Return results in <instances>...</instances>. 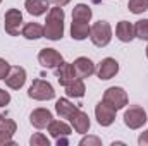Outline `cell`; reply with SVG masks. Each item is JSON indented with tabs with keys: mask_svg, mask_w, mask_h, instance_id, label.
Listing matches in <instances>:
<instances>
[{
	"mask_svg": "<svg viewBox=\"0 0 148 146\" xmlns=\"http://www.w3.org/2000/svg\"><path fill=\"white\" fill-rule=\"evenodd\" d=\"M53 5H57V7H64V5H67L71 0H50Z\"/></svg>",
	"mask_w": 148,
	"mask_h": 146,
	"instance_id": "obj_32",
	"label": "cell"
},
{
	"mask_svg": "<svg viewBox=\"0 0 148 146\" xmlns=\"http://www.w3.org/2000/svg\"><path fill=\"white\" fill-rule=\"evenodd\" d=\"M147 57H148V46H147Z\"/></svg>",
	"mask_w": 148,
	"mask_h": 146,
	"instance_id": "obj_34",
	"label": "cell"
},
{
	"mask_svg": "<svg viewBox=\"0 0 148 146\" xmlns=\"http://www.w3.org/2000/svg\"><path fill=\"white\" fill-rule=\"evenodd\" d=\"M9 102H10V95H9V91H5V89L0 88V107L9 105Z\"/></svg>",
	"mask_w": 148,
	"mask_h": 146,
	"instance_id": "obj_29",
	"label": "cell"
},
{
	"mask_svg": "<svg viewBox=\"0 0 148 146\" xmlns=\"http://www.w3.org/2000/svg\"><path fill=\"white\" fill-rule=\"evenodd\" d=\"M55 77H57V81L62 86H67L69 83H73L74 79H77L76 71H74V65L69 64V62H62L59 67H55Z\"/></svg>",
	"mask_w": 148,
	"mask_h": 146,
	"instance_id": "obj_12",
	"label": "cell"
},
{
	"mask_svg": "<svg viewBox=\"0 0 148 146\" xmlns=\"http://www.w3.org/2000/svg\"><path fill=\"white\" fill-rule=\"evenodd\" d=\"M138 145L140 146H148V131H143L138 138Z\"/></svg>",
	"mask_w": 148,
	"mask_h": 146,
	"instance_id": "obj_31",
	"label": "cell"
},
{
	"mask_svg": "<svg viewBox=\"0 0 148 146\" xmlns=\"http://www.w3.org/2000/svg\"><path fill=\"white\" fill-rule=\"evenodd\" d=\"M64 17H66V14H64L62 7L55 5V7L48 9L47 21H45V26H43V29H45L43 36L52 40V41L60 40V38L64 36Z\"/></svg>",
	"mask_w": 148,
	"mask_h": 146,
	"instance_id": "obj_1",
	"label": "cell"
},
{
	"mask_svg": "<svg viewBox=\"0 0 148 146\" xmlns=\"http://www.w3.org/2000/svg\"><path fill=\"white\" fill-rule=\"evenodd\" d=\"M21 35L26 38V40H38V38H43L45 29H43V26L38 24V23H28V24L23 26Z\"/></svg>",
	"mask_w": 148,
	"mask_h": 146,
	"instance_id": "obj_19",
	"label": "cell"
},
{
	"mask_svg": "<svg viewBox=\"0 0 148 146\" xmlns=\"http://www.w3.org/2000/svg\"><path fill=\"white\" fill-rule=\"evenodd\" d=\"M66 88V93H67V96H71V98H83L84 96V91H86V86H84V83H83V79H74L73 83H69L67 86H64Z\"/></svg>",
	"mask_w": 148,
	"mask_h": 146,
	"instance_id": "obj_21",
	"label": "cell"
},
{
	"mask_svg": "<svg viewBox=\"0 0 148 146\" xmlns=\"http://www.w3.org/2000/svg\"><path fill=\"white\" fill-rule=\"evenodd\" d=\"M0 3H2V0H0Z\"/></svg>",
	"mask_w": 148,
	"mask_h": 146,
	"instance_id": "obj_35",
	"label": "cell"
},
{
	"mask_svg": "<svg viewBox=\"0 0 148 146\" xmlns=\"http://www.w3.org/2000/svg\"><path fill=\"white\" fill-rule=\"evenodd\" d=\"M28 96L38 100V102H45V100H52L55 96V91H53V86L48 83V81H43V79H35L28 89Z\"/></svg>",
	"mask_w": 148,
	"mask_h": 146,
	"instance_id": "obj_3",
	"label": "cell"
},
{
	"mask_svg": "<svg viewBox=\"0 0 148 146\" xmlns=\"http://www.w3.org/2000/svg\"><path fill=\"white\" fill-rule=\"evenodd\" d=\"M16 129H17V124L12 119H7V117H3L0 113V134H5V136L12 138L14 132H16Z\"/></svg>",
	"mask_w": 148,
	"mask_h": 146,
	"instance_id": "obj_23",
	"label": "cell"
},
{
	"mask_svg": "<svg viewBox=\"0 0 148 146\" xmlns=\"http://www.w3.org/2000/svg\"><path fill=\"white\" fill-rule=\"evenodd\" d=\"M29 145H31V146H50V141H48V138H47V136H43L41 132H36V134H33V136H31Z\"/></svg>",
	"mask_w": 148,
	"mask_h": 146,
	"instance_id": "obj_26",
	"label": "cell"
},
{
	"mask_svg": "<svg viewBox=\"0 0 148 146\" xmlns=\"http://www.w3.org/2000/svg\"><path fill=\"white\" fill-rule=\"evenodd\" d=\"M95 72L98 76V79L109 81V79H112L115 74L119 72V62L115 59H112V57H107V59H103L98 64V67L95 69Z\"/></svg>",
	"mask_w": 148,
	"mask_h": 146,
	"instance_id": "obj_9",
	"label": "cell"
},
{
	"mask_svg": "<svg viewBox=\"0 0 148 146\" xmlns=\"http://www.w3.org/2000/svg\"><path fill=\"white\" fill-rule=\"evenodd\" d=\"M103 102H107L109 105H112L115 110H121L127 105V93L121 86H112L109 89H105Z\"/></svg>",
	"mask_w": 148,
	"mask_h": 146,
	"instance_id": "obj_5",
	"label": "cell"
},
{
	"mask_svg": "<svg viewBox=\"0 0 148 146\" xmlns=\"http://www.w3.org/2000/svg\"><path fill=\"white\" fill-rule=\"evenodd\" d=\"M69 141H67V136H62V138H57V145H67Z\"/></svg>",
	"mask_w": 148,
	"mask_h": 146,
	"instance_id": "obj_33",
	"label": "cell"
},
{
	"mask_svg": "<svg viewBox=\"0 0 148 146\" xmlns=\"http://www.w3.org/2000/svg\"><path fill=\"white\" fill-rule=\"evenodd\" d=\"M90 28L91 26L86 21H76V19H73V24H71V36H73V40L81 41V40L88 38L90 36Z\"/></svg>",
	"mask_w": 148,
	"mask_h": 146,
	"instance_id": "obj_18",
	"label": "cell"
},
{
	"mask_svg": "<svg viewBox=\"0 0 148 146\" xmlns=\"http://www.w3.org/2000/svg\"><path fill=\"white\" fill-rule=\"evenodd\" d=\"M148 120L147 112L141 108V107H129V108L124 112V124L129 127V129H140L145 126V122Z\"/></svg>",
	"mask_w": 148,
	"mask_h": 146,
	"instance_id": "obj_4",
	"label": "cell"
},
{
	"mask_svg": "<svg viewBox=\"0 0 148 146\" xmlns=\"http://www.w3.org/2000/svg\"><path fill=\"white\" fill-rule=\"evenodd\" d=\"M48 132H50V136H53L55 139L57 138H62V136H69L71 134V127L64 122V120H52L50 124H48Z\"/></svg>",
	"mask_w": 148,
	"mask_h": 146,
	"instance_id": "obj_20",
	"label": "cell"
},
{
	"mask_svg": "<svg viewBox=\"0 0 148 146\" xmlns=\"http://www.w3.org/2000/svg\"><path fill=\"white\" fill-rule=\"evenodd\" d=\"M115 112L117 110L114 108L112 105H109L107 102H100L95 107V117H97V120H98V124L102 127H109L115 120Z\"/></svg>",
	"mask_w": 148,
	"mask_h": 146,
	"instance_id": "obj_8",
	"label": "cell"
},
{
	"mask_svg": "<svg viewBox=\"0 0 148 146\" xmlns=\"http://www.w3.org/2000/svg\"><path fill=\"white\" fill-rule=\"evenodd\" d=\"M74 71H76V76L79 79H84V77H90L91 74L95 72V64L91 62V59L88 57H77L73 62Z\"/></svg>",
	"mask_w": 148,
	"mask_h": 146,
	"instance_id": "obj_13",
	"label": "cell"
},
{
	"mask_svg": "<svg viewBox=\"0 0 148 146\" xmlns=\"http://www.w3.org/2000/svg\"><path fill=\"white\" fill-rule=\"evenodd\" d=\"M26 83V71L19 65H14L10 67L9 74L5 76V84L10 88V89H21Z\"/></svg>",
	"mask_w": 148,
	"mask_h": 146,
	"instance_id": "obj_10",
	"label": "cell"
},
{
	"mask_svg": "<svg viewBox=\"0 0 148 146\" xmlns=\"http://www.w3.org/2000/svg\"><path fill=\"white\" fill-rule=\"evenodd\" d=\"M52 120H53L52 112L47 110V108H35L29 113V122H31V126L36 127V129H45V127H48V124H50Z\"/></svg>",
	"mask_w": 148,
	"mask_h": 146,
	"instance_id": "obj_11",
	"label": "cell"
},
{
	"mask_svg": "<svg viewBox=\"0 0 148 146\" xmlns=\"http://www.w3.org/2000/svg\"><path fill=\"white\" fill-rule=\"evenodd\" d=\"M127 9L133 14H143V12L148 10V0H129Z\"/></svg>",
	"mask_w": 148,
	"mask_h": 146,
	"instance_id": "obj_25",
	"label": "cell"
},
{
	"mask_svg": "<svg viewBox=\"0 0 148 146\" xmlns=\"http://www.w3.org/2000/svg\"><path fill=\"white\" fill-rule=\"evenodd\" d=\"M79 145L81 146H90V145H95V146H100L102 145V141H100V138H97V136H88V138H83L81 141H79Z\"/></svg>",
	"mask_w": 148,
	"mask_h": 146,
	"instance_id": "obj_27",
	"label": "cell"
},
{
	"mask_svg": "<svg viewBox=\"0 0 148 146\" xmlns=\"http://www.w3.org/2000/svg\"><path fill=\"white\" fill-rule=\"evenodd\" d=\"M38 62L45 69H55L64 62V57L55 50V48H43L38 53Z\"/></svg>",
	"mask_w": 148,
	"mask_h": 146,
	"instance_id": "obj_7",
	"label": "cell"
},
{
	"mask_svg": "<svg viewBox=\"0 0 148 146\" xmlns=\"http://www.w3.org/2000/svg\"><path fill=\"white\" fill-rule=\"evenodd\" d=\"M3 26H5V33H9L10 36H19L21 31V24H23V14L19 9H9L3 16Z\"/></svg>",
	"mask_w": 148,
	"mask_h": 146,
	"instance_id": "obj_6",
	"label": "cell"
},
{
	"mask_svg": "<svg viewBox=\"0 0 148 146\" xmlns=\"http://www.w3.org/2000/svg\"><path fill=\"white\" fill-rule=\"evenodd\" d=\"M14 146V141H12V138L10 136H5V134H0V146Z\"/></svg>",
	"mask_w": 148,
	"mask_h": 146,
	"instance_id": "obj_30",
	"label": "cell"
},
{
	"mask_svg": "<svg viewBox=\"0 0 148 146\" xmlns=\"http://www.w3.org/2000/svg\"><path fill=\"white\" fill-rule=\"evenodd\" d=\"M69 120H71V124H73L74 131L79 132V134H86V132L90 131V127H91V122H90L88 113H84L81 108L77 110Z\"/></svg>",
	"mask_w": 148,
	"mask_h": 146,
	"instance_id": "obj_14",
	"label": "cell"
},
{
	"mask_svg": "<svg viewBox=\"0 0 148 146\" xmlns=\"http://www.w3.org/2000/svg\"><path fill=\"white\" fill-rule=\"evenodd\" d=\"M115 36L119 38L122 43H129L134 38V26L129 21H121L115 26Z\"/></svg>",
	"mask_w": 148,
	"mask_h": 146,
	"instance_id": "obj_16",
	"label": "cell"
},
{
	"mask_svg": "<svg viewBox=\"0 0 148 146\" xmlns=\"http://www.w3.org/2000/svg\"><path fill=\"white\" fill-rule=\"evenodd\" d=\"M90 40L95 46L103 48L112 40V28L107 21H98L90 28Z\"/></svg>",
	"mask_w": 148,
	"mask_h": 146,
	"instance_id": "obj_2",
	"label": "cell"
},
{
	"mask_svg": "<svg viewBox=\"0 0 148 146\" xmlns=\"http://www.w3.org/2000/svg\"><path fill=\"white\" fill-rule=\"evenodd\" d=\"M134 36L148 41V19H140L134 24Z\"/></svg>",
	"mask_w": 148,
	"mask_h": 146,
	"instance_id": "obj_24",
	"label": "cell"
},
{
	"mask_svg": "<svg viewBox=\"0 0 148 146\" xmlns=\"http://www.w3.org/2000/svg\"><path fill=\"white\" fill-rule=\"evenodd\" d=\"M24 7H26V10H28L31 16L38 17V16H43V14L48 12L50 2H48V0H26Z\"/></svg>",
	"mask_w": 148,
	"mask_h": 146,
	"instance_id": "obj_17",
	"label": "cell"
},
{
	"mask_svg": "<svg viewBox=\"0 0 148 146\" xmlns=\"http://www.w3.org/2000/svg\"><path fill=\"white\" fill-rule=\"evenodd\" d=\"M9 71H10V64L5 59H0V79H5Z\"/></svg>",
	"mask_w": 148,
	"mask_h": 146,
	"instance_id": "obj_28",
	"label": "cell"
},
{
	"mask_svg": "<svg viewBox=\"0 0 148 146\" xmlns=\"http://www.w3.org/2000/svg\"><path fill=\"white\" fill-rule=\"evenodd\" d=\"M91 16H93V12L86 3H77L73 9V19H76V21H86L88 23L91 19Z\"/></svg>",
	"mask_w": 148,
	"mask_h": 146,
	"instance_id": "obj_22",
	"label": "cell"
},
{
	"mask_svg": "<svg viewBox=\"0 0 148 146\" xmlns=\"http://www.w3.org/2000/svg\"><path fill=\"white\" fill-rule=\"evenodd\" d=\"M147 122H148V120H147Z\"/></svg>",
	"mask_w": 148,
	"mask_h": 146,
	"instance_id": "obj_36",
	"label": "cell"
},
{
	"mask_svg": "<svg viewBox=\"0 0 148 146\" xmlns=\"http://www.w3.org/2000/svg\"><path fill=\"white\" fill-rule=\"evenodd\" d=\"M77 110H79V107H77V105H73V103H71L69 100H66V98H60V100L55 102V112L59 113L60 119H71Z\"/></svg>",
	"mask_w": 148,
	"mask_h": 146,
	"instance_id": "obj_15",
	"label": "cell"
}]
</instances>
